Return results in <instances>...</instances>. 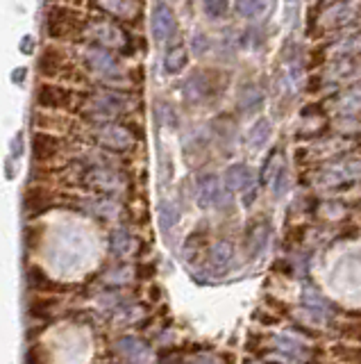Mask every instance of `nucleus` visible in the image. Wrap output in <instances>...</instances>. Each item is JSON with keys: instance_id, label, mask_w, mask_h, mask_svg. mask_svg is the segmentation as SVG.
<instances>
[{"instance_id": "nucleus-1", "label": "nucleus", "mask_w": 361, "mask_h": 364, "mask_svg": "<svg viewBox=\"0 0 361 364\" xmlns=\"http://www.w3.org/2000/svg\"><path fill=\"white\" fill-rule=\"evenodd\" d=\"M132 105V100L128 94H123L116 87H107V89H96V91H82L77 94V112L82 114L87 121L96 123H105V121H118Z\"/></svg>"}, {"instance_id": "nucleus-2", "label": "nucleus", "mask_w": 361, "mask_h": 364, "mask_svg": "<svg viewBox=\"0 0 361 364\" xmlns=\"http://www.w3.org/2000/svg\"><path fill=\"white\" fill-rule=\"evenodd\" d=\"M82 41L100 46V48L116 53L118 57H128L130 53H134V37H130V32L118 21L107 18L103 14L87 18Z\"/></svg>"}, {"instance_id": "nucleus-3", "label": "nucleus", "mask_w": 361, "mask_h": 364, "mask_svg": "<svg viewBox=\"0 0 361 364\" xmlns=\"http://www.w3.org/2000/svg\"><path fill=\"white\" fill-rule=\"evenodd\" d=\"M80 62L89 75H94L109 87H118L121 82H126V66H123L116 53L84 41L80 48Z\"/></svg>"}, {"instance_id": "nucleus-4", "label": "nucleus", "mask_w": 361, "mask_h": 364, "mask_svg": "<svg viewBox=\"0 0 361 364\" xmlns=\"http://www.w3.org/2000/svg\"><path fill=\"white\" fill-rule=\"evenodd\" d=\"M87 16L73 5H48L43 28L52 41H82Z\"/></svg>"}, {"instance_id": "nucleus-5", "label": "nucleus", "mask_w": 361, "mask_h": 364, "mask_svg": "<svg viewBox=\"0 0 361 364\" xmlns=\"http://www.w3.org/2000/svg\"><path fill=\"white\" fill-rule=\"evenodd\" d=\"M80 182L91 191H98V196H121L128 189V176L114 166H82Z\"/></svg>"}, {"instance_id": "nucleus-6", "label": "nucleus", "mask_w": 361, "mask_h": 364, "mask_svg": "<svg viewBox=\"0 0 361 364\" xmlns=\"http://www.w3.org/2000/svg\"><path fill=\"white\" fill-rule=\"evenodd\" d=\"M359 21H361V0H332L321 11L318 26L325 32H345L359 28Z\"/></svg>"}, {"instance_id": "nucleus-7", "label": "nucleus", "mask_w": 361, "mask_h": 364, "mask_svg": "<svg viewBox=\"0 0 361 364\" xmlns=\"http://www.w3.org/2000/svg\"><path fill=\"white\" fill-rule=\"evenodd\" d=\"M91 139L109 153H126L132 151L134 144H137V136L134 132L118 121H105V123H96L91 125Z\"/></svg>"}, {"instance_id": "nucleus-8", "label": "nucleus", "mask_w": 361, "mask_h": 364, "mask_svg": "<svg viewBox=\"0 0 361 364\" xmlns=\"http://www.w3.org/2000/svg\"><path fill=\"white\" fill-rule=\"evenodd\" d=\"M196 203L202 210L228 212L232 208V191L225 189L223 180L216 173H202L196 180Z\"/></svg>"}, {"instance_id": "nucleus-9", "label": "nucleus", "mask_w": 361, "mask_h": 364, "mask_svg": "<svg viewBox=\"0 0 361 364\" xmlns=\"http://www.w3.org/2000/svg\"><path fill=\"white\" fill-rule=\"evenodd\" d=\"M218 73L216 71H194L191 75L184 77L182 82V98L189 105H202V102L211 100L218 94Z\"/></svg>"}, {"instance_id": "nucleus-10", "label": "nucleus", "mask_w": 361, "mask_h": 364, "mask_svg": "<svg viewBox=\"0 0 361 364\" xmlns=\"http://www.w3.org/2000/svg\"><path fill=\"white\" fill-rule=\"evenodd\" d=\"M35 102L39 109L46 112H69L77 107V91L55 85V82H41L35 91Z\"/></svg>"}, {"instance_id": "nucleus-11", "label": "nucleus", "mask_w": 361, "mask_h": 364, "mask_svg": "<svg viewBox=\"0 0 361 364\" xmlns=\"http://www.w3.org/2000/svg\"><path fill=\"white\" fill-rule=\"evenodd\" d=\"M223 185L232 193H243L245 205H250L257 198V176L248 164L236 162V164L228 166L225 178H223Z\"/></svg>"}, {"instance_id": "nucleus-12", "label": "nucleus", "mask_w": 361, "mask_h": 364, "mask_svg": "<svg viewBox=\"0 0 361 364\" xmlns=\"http://www.w3.org/2000/svg\"><path fill=\"white\" fill-rule=\"evenodd\" d=\"M357 180H361V159H355V157L336 159L330 166L318 171V185L323 187H338V185H348V182H357Z\"/></svg>"}, {"instance_id": "nucleus-13", "label": "nucleus", "mask_w": 361, "mask_h": 364, "mask_svg": "<svg viewBox=\"0 0 361 364\" xmlns=\"http://www.w3.org/2000/svg\"><path fill=\"white\" fill-rule=\"evenodd\" d=\"M37 68L41 77H64L71 71V55L60 43H48L41 48V55L37 60Z\"/></svg>"}, {"instance_id": "nucleus-14", "label": "nucleus", "mask_w": 361, "mask_h": 364, "mask_svg": "<svg viewBox=\"0 0 361 364\" xmlns=\"http://www.w3.org/2000/svg\"><path fill=\"white\" fill-rule=\"evenodd\" d=\"M150 32H152V39L155 41H171L175 34H177V16L171 5L166 3H157L152 7V14H150Z\"/></svg>"}, {"instance_id": "nucleus-15", "label": "nucleus", "mask_w": 361, "mask_h": 364, "mask_svg": "<svg viewBox=\"0 0 361 364\" xmlns=\"http://www.w3.org/2000/svg\"><path fill=\"white\" fill-rule=\"evenodd\" d=\"M64 151V139L52 132H43L37 130L32 134V157L35 162H50Z\"/></svg>"}, {"instance_id": "nucleus-16", "label": "nucleus", "mask_w": 361, "mask_h": 364, "mask_svg": "<svg viewBox=\"0 0 361 364\" xmlns=\"http://www.w3.org/2000/svg\"><path fill=\"white\" fill-rule=\"evenodd\" d=\"M359 75H361V55L330 60V64L325 68V77L330 82H355Z\"/></svg>"}, {"instance_id": "nucleus-17", "label": "nucleus", "mask_w": 361, "mask_h": 364, "mask_svg": "<svg viewBox=\"0 0 361 364\" xmlns=\"http://www.w3.org/2000/svg\"><path fill=\"white\" fill-rule=\"evenodd\" d=\"M80 208L100 221H114L121 216V205L109 196H89L80 200Z\"/></svg>"}, {"instance_id": "nucleus-18", "label": "nucleus", "mask_w": 361, "mask_h": 364, "mask_svg": "<svg viewBox=\"0 0 361 364\" xmlns=\"http://www.w3.org/2000/svg\"><path fill=\"white\" fill-rule=\"evenodd\" d=\"M114 348L118 350V355H123L130 364H148L150 360V346L139 337H132V335L121 337L114 344Z\"/></svg>"}, {"instance_id": "nucleus-19", "label": "nucleus", "mask_w": 361, "mask_h": 364, "mask_svg": "<svg viewBox=\"0 0 361 364\" xmlns=\"http://www.w3.org/2000/svg\"><path fill=\"white\" fill-rule=\"evenodd\" d=\"M273 346L284 353V355L293 358V360H302V362H309L311 360V346L307 344L304 339L300 337H293L289 333H282L273 339Z\"/></svg>"}, {"instance_id": "nucleus-20", "label": "nucleus", "mask_w": 361, "mask_h": 364, "mask_svg": "<svg viewBox=\"0 0 361 364\" xmlns=\"http://www.w3.org/2000/svg\"><path fill=\"white\" fill-rule=\"evenodd\" d=\"M100 14L114 21H130L137 14V0H94Z\"/></svg>"}, {"instance_id": "nucleus-21", "label": "nucleus", "mask_w": 361, "mask_h": 364, "mask_svg": "<svg viewBox=\"0 0 361 364\" xmlns=\"http://www.w3.org/2000/svg\"><path fill=\"white\" fill-rule=\"evenodd\" d=\"M234 264V246L228 239H221V242L211 244L209 248V267L213 273H228Z\"/></svg>"}, {"instance_id": "nucleus-22", "label": "nucleus", "mask_w": 361, "mask_h": 364, "mask_svg": "<svg viewBox=\"0 0 361 364\" xmlns=\"http://www.w3.org/2000/svg\"><path fill=\"white\" fill-rule=\"evenodd\" d=\"M302 305H304V310L313 318H318V321H327V318L332 316V303L327 301L321 291H316L311 287L302 291Z\"/></svg>"}, {"instance_id": "nucleus-23", "label": "nucleus", "mask_w": 361, "mask_h": 364, "mask_svg": "<svg viewBox=\"0 0 361 364\" xmlns=\"http://www.w3.org/2000/svg\"><path fill=\"white\" fill-rule=\"evenodd\" d=\"M189 64V48L184 43H173V46H168V50L164 55V73L166 75H177V73H182L184 68Z\"/></svg>"}, {"instance_id": "nucleus-24", "label": "nucleus", "mask_w": 361, "mask_h": 364, "mask_svg": "<svg viewBox=\"0 0 361 364\" xmlns=\"http://www.w3.org/2000/svg\"><path fill=\"white\" fill-rule=\"evenodd\" d=\"M266 246H268V223L257 221L245 232V250L250 257H259L266 250Z\"/></svg>"}, {"instance_id": "nucleus-25", "label": "nucleus", "mask_w": 361, "mask_h": 364, "mask_svg": "<svg viewBox=\"0 0 361 364\" xmlns=\"http://www.w3.org/2000/svg\"><path fill=\"white\" fill-rule=\"evenodd\" d=\"M270 134H273V123H270V119H266V117L257 119L252 123V128L248 130V136H245L248 148H252V151H262V148L268 144Z\"/></svg>"}, {"instance_id": "nucleus-26", "label": "nucleus", "mask_w": 361, "mask_h": 364, "mask_svg": "<svg viewBox=\"0 0 361 364\" xmlns=\"http://www.w3.org/2000/svg\"><path fill=\"white\" fill-rule=\"evenodd\" d=\"M336 109L350 119H355L357 114H361V82H355L348 91H343V94L338 96Z\"/></svg>"}, {"instance_id": "nucleus-27", "label": "nucleus", "mask_w": 361, "mask_h": 364, "mask_svg": "<svg viewBox=\"0 0 361 364\" xmlns=\"http://www.w3.org/2000/svg\"><path fill=\"white\" fill-rule=\"evenodd\" d=\"M134 248V237L128 228H114L109 235V253L114 257H128Z\"/></svg>"}, {"instance_id": "nucleus-28", "label": "nucleus", "mask_w": 361, "mask_h": 364, "mask_svg": "<svg viewBox=\"0 0 361 364\" xmlns=\"http://www.w3.org/2000/svg\"><path fill=\"white\" fill-rule=\"evenodd\" d=\"M264 102V91L259 89L257 85H245L241 91H239V109L250 114V112H257L259 107H262Z\"/></svg>"}, {"instance_id": "nucleus-29", "label": "nucleus", "mask_w": 361, "mask_h": 364, "mask_svg": "<svg viewBox=\"0 0 361 364\" xmlns=\"http://www.w3.org/2000/svg\"><path fill=\"white\" fill-rule=\"evenodd\" d=\"M234 9L241 18L257 21L266 14V0H234Z\"/></svg>"}, {"instance_id": "nucleus-30", "label": "nucleus", "mask_w": 361, "mask_h": 364, "mask_svg": "<svg viewBox=\"0 0 361 364\" xmlns=\"http://www.w3.org/2000/svg\"><path fill=\"white\" fill-rule=\"evenodd\" d=\"M179 216H182V212H179V208L173 200H162L160 203V225H162L164 232L173 230V228L179 223Z\"/></svg>"}, {"instance_id": "nucleus-31", "label": "nucleus", "mask_w": 361, "mask_h": 364, "mask_svg": "<svg viewBox=\"0 0 361 364\" xmlns=\"http://www.w3.org/2000/svg\"><path fill=\"white\" fill-rule=\"evenodd\" d=\"M282 166H284V162H282L279 148H273V151L268 153L266 162H264V168H262V182H264V185H270V182L275 180V176L279 173Z\"/></svg>"}, {"instance_id": "nucleus-32", "label": "nucleus", "mask_w": 361, "mask_h": 364, "mask_svg": "<svg viewBox=\"0 0 361 364\" xmlns=\"http://www.w3.org/2000/svg\"><path fill=\"white\" fill-rule=\"evenodd\" d=\"M28 284L32 289H37V291H50V289L57 287V284H55L52 280H48L46 273H43L41 269H37V267L28 269Z\"/></svg>"}, {"instance_id": "nucleus-33", "label": "nucleus", "mask_w": 361, "mask_h": 364, "mask_svg": "<svg viewBox=\"0 0 361 364\" xmlns=\"http://www.w3.org/2000/svg\"><path fill=\"white\" fill-rule=\"evenodd\" d=\"M228 7H230V0H202V11L205 16L211 21H218L228 14Z\"/></svg>"}, {"instance_id": "nucleus-34", "label": "nucleus", "mask_w": 361, "mask_h": 364, "mask_svg": "<svg viewBox=\"0 0 361 364\" xmlns=\"http://www.w3.org/2000/svg\"><path fill=\"white\" fill-rule=\"evenodd\" d=\"M132 276H134L132 267H128V264H118V267L109 269V271L105 273V282H109V284H126V282L132 280Z\"/></svg>"}, {"instance_id": "nucleus-35", "label": "nucleus", "mask_w": 361, "mask_h": 364, "mask_svg": "<svg viewBox=\"0 0 361 364\" xmlns=\"http://www.w3.org/2000/svg\"><path fill=\"white\" fill-rule=\"evenodd\" d=\"M209 48H211V41L207 34H202V32L194 34V39H191V50H194V55H205Z\"/></svg>"}, {"instance_id": "nucleus-36", "label": "nucleus", "mask_w": 361, "mask_h": 364, "mask_svg": "<svg viewBox=\"0 0 361 364\" xmlns=\"http://www.w3.org/2000/svg\"><path fill=\"white\" fill-rule=\"evenodd\" d=\"M157 119H160L162 123L171 125V128H175L177 125V117L171 105H166V102H160V109H157Z\"/></svg>"}, {"instance_id": "nucleus-37", "label": "nucleus", "mask_w": 361, "mask_h": 364, "mask_svg": "<svg viewBox=\"0 0 361 364\" xmlns=\"http://www.w3.org/2000/svg\"><path fill=\"white\" fill-rule=\"evenodd\" d=\"M275 189H273V193H275V198H282L287 193V185H289V173H287V166H282L279 168V173L275 176Z\"/></svg>"}, {"instance_id": "nucleus-38", "label": "nucleus", "mask_w": 361, "mask_h": 364, "mask_svg": "<svg viewBox=\"0 0 361 364\" xmlns=\"http://www.w3.org/2000/svg\"><path fill=\"white\" fill-rule=\"evenodd\" d=\"M9 151H12V157H14V159L23 157V151H26V134H23V132H16V134H14L12 144H9Z\"/></svg>"}, {"instance_id": "nucleus-39", "label": "nucleus", "mask_w": 361, "mask_h": 364, "mask_svg": "<svg viewBox=\"0 0 361 364\" xmlns=\"http://www.w3.org/2000/svg\"><path fill=\"white\" fill-rule=\"evenodd\" d=\"M21 50H23L26 55H32V50H35V39L23 37V41H21Z\"/></svg>"}, {"instance_id": "nucleus-40", "label": "nucleus", "mask_w": 361, "mask_h": 364, "mask_svg": "<svg viewBox=\"0 0 361 364\" xmlns=\"http://www.w3.org/2000/svg\"><path fill=\"white\" fill-rule=\"evenodd\" d=\"M26 75H28V68H14L12 80H14L16 85H21V82H26Z\"/></svg>"}, {"instance_id": "nucleus-41", "label": "nucleus", "mask_w": 361, "mask_h": 364, "mask_svg": "<svg viewBox=\"0 0 361 364\" xmlns=\"http://www.w3.org/2000/svg\"><path fill=\"white\" fill-rule=\"evenodd\" d=\"M189 364H216V360H213L211 355H198V358H194Z\"/></svg>"}, {"instance_id": "nucleus-42", "label": "nucleus", "mask_w": 361, "mask_h": 364, "mask_svg": "<svg viewBox=\"0 0 361 364\" xmlns=\"http://www.w3.org/2000/svg\"><path fill=\"white\" fill-rule=\"evenodd\" d=\"M69 3H77V0H48V5H69Z\"/></svg>"}, {"instance_id": "nucleus-43", "label": "nucleus", "mask_w": 361, "mask_h": 364, "mask_svg": "<svg viewBox=\"0 0 361 364\" xmlns=\"http://www.w3.org/2000/svg\"><path fill=\"white\" fill-rule=\"evenodd\" d=\"M291 3H293V0H291Z\"/></svg>"}]
</instances>
